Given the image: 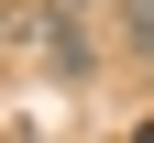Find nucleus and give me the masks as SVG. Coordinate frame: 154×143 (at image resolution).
I'll use <instances>...</instances> for the list:
<instances>
[{
  "label": "nucleus",
  "mask_w": 154,
  "mask_h": 143,
  "mask_svg": "<svg viewBox=\"0 0 154 143\" xmlns=\"http://www.w3.org/2000/svg\"><path fill=\"white\" fill-rule=\"evenodd\" d=\"M33 44H44V66H55V77H88V66H99V55H88V22H77V11H44V22H33Z\"/></svg>",
  "instance_id": "f257e3e1"
},
{
  "label": "nucleus",
  "mask_w": 154,
  "mask_h": 143,
  "mask_svg": "<svg viewBox=\"0 0 154 143\" xmlns=\"http://www.w3.org/2000/svg\"><path fill=\"white\" fill-rule=\"evenodd\" d=\"M121 55H143V66H154V0H121Z\"/></svg>",
  "instance_id": "f03ea898"
}]
</instances>
